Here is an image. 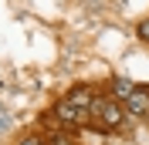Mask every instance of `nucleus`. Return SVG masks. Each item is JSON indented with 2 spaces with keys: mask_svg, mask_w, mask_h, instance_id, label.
Masks as SVG:
<instances>
[{
  "mask_svg": "<svg viewBox=\"0 0 149 145\" xmlns=\"http://www.w3.org/2000/svg\"><path fill=\"white\" fill-rule=\"evenodd\" d=\"M98 122V128H119L122 125V105L112 98H92V108H88Z\"/></svg>",
  "mask_w": 149,
  "mask_h": 145,
  "instance_id": "obj_1",
  "label": "nucleus"
},
{
  "mask_svg": "<svg viewBox=\"0 0 149 145\" xmlns=\"http://www.w3.org/2000/svg\"><path fill=\"white\" fill-rule=\"evenodd\" d=\"M51 115H54L61 125H85V122H88V111H78L74 105H68L65 98L54 105V111H51Z\"/></svg>",
  "mask_w": 149,
  "mask_h": 145,
  "instance_id": "obj_2",
  "label": "nucleus"
},
{
  "mask_svg": "<svg viewBox=\"0 0 149 145\" xmlns=\"http://www.w3.org/2000/svg\"><path fill=\"white\" fill-rule=\"evenodd\" d=\"M125 105H129V111L136 118H146L149 115V88H136L132 91V98L125 101Z\"/></svg>",
  "mask_w": 149,
  "mask_h": 145,
  "instance_id": "obj_3",
  "label": "nucleus"
},
{
  "mask_svg": "<svg viewBox=\"0 0 149 145\" xmlns=\"http://www.w3.org/2000/svg\"><path fill=\"white\" fill-rule=\"evenodd\" d=\"M68 105H74V108H78V111H88V108H92V91H88V88H85V84H78V88H71V91H68Z\"/></svg>",
  "mask_w": 149,
  "mask_h": 145,
  "instance_id": "obj_4",
  "label": "nucleus"
},
{
  "mask_svg": "<svg viewBox=\"0 0 149 145\" xmlns=\"http://www.w3.org/2000/svg\"><path fill=\"white\" fill-rule=\"evenodd\" d=\"M132 91H136V84L129 78H112V101H129Z\"/></svg>",
  "mask_w": 149,
  "mask_h": 145,
  "instance_id": "obj_5",
  "label": "nucleus"
},
{
  "mask_svg": "<svg viewBox=\"0 0 149 145\" xmlns=\"http://www.w3.org/2000/svg\"><path fill=\"white\" fill-rule=\"evenodd\" d=\"M139 37L149 44V20H142V24H139Z\"/></svg>",
  "mask_w": 149,
  "mask_h": 145,
  "instance_id": "obj_6",
  "label": "nucleus"
},
{
  "mask_svg": "<svg viewBox=\"0 0 149 145\" xmlns=\"http://www.w3.org/2000/svg\"><path fill=\"white\" fill-rule=\"evenodd\" d=\"M17 145H44V142H41V138H37V135H27V138H20Z\"/></svg>",
  "mask_w": 149,
  "mask_h": 145,
  "instance_id": "obj_7",
  "label": "nucleus"
},
{
  "mask_svg": "<svg viewBox=\"0 0 149 145\" xmlns=\"http://www.w3.org/2000/svg\"><path fill=\"white\" fill-rule=\"evenodd\" d=\"M51 145H71V142H68L65 135H58V138H51Z\"/></svg>",
  "mask_w": 149,
  "mask_h": 145,
  "instance_id": "obj_8",
  "label": "nucleus"
}]
</instances>
